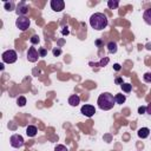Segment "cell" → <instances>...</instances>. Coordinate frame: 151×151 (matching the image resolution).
<instances>
[{"label":"cell","mask_w":151,"mask_h":151,"mask_svg":"<svg viewBox=\"0 0 151 151\" xmlns=\"http://www.w3.org/2000/svg\"><path fill=\"white\" fill-rule=\"evenodd\" d=\"M107 24H109V19H107L106 14H104L101 12H97V13L92 14L90 18V25L96 31L104 29L107 26Z\"/></svg>","instance_id":"6da1fadb"},{"label":"cell","mask_w":151,"mask_h":151,"mask_svg":"<svg viewBox=\"0 0 151 151\" xmlns=\"http://www.w3.org/2000/svg\"><path fill=\"white\" fill-rule=\"evenodd\" d=\"M97 104H98V107L100 110L109 111V110H111L116 105L114 97L110 92H103V93L99 94V97L97 99Z\"/></svg>","instance_id":"7a4b0ae2"},{"label":"cell","mask_w":151,"mask_h":151,"mask_svg":"<svg viewBox=\"0 0 151 151\" xmlns=\"http://www.w3.org/2000/svg\"><path fill=\"white\" fill-rule=\"evenodd\" d=\"M1 58H2V61H4V63L13 64V63L17 61L18 55H17V52H15L14 50H7V51H5V52L2 53Z\"/></svg>","instance_id":"3957f363"},{"label":"cell","mask_w":151,"mask_h":151,"mask_svg":"<svg viewBox=\"0 0 151 151\" xmlns=\"http://www.w3.org/2000/svg\"><path fill=\"white\" fill-rule=\"evenodd\" d=\"M9 143H11V146H12V147H14V149H20V147L24 146L25 140H24V138H22L21 134L15 133V134H12V136H11Z\"/></svg>","instance_id":"277c9868"},{"label":"cell","mask_w":151,"mask_h":151,"mask_svg":"<svg viewBox=\"0 0 151 151\" xmlns=\"http://www.w3.org/2000/svg\"><path fill=\"white\" fill-rule=\"evenodd\" d=\"M31 25V21L27 17H18V19L15 20V26L20 29V31H26Z\"/></svg>","instance_id":"5b68a950"},{"label":"cell","mask_w":151,"mask_h":151,"mask_svg":"<svg viewBox=\"0 0 151 151\" xmlns=\"http://www.w3.org/2000/svg\"><path fill=\"white\" fill-rule=\"evenodd\" d=\"M40 57L39 51L35 50V47H29L27 51V60L31 63H35L38 60V58Z\"/></svg>","instance_id":"8992f818"},{"label":"cell","mask_w":151,"mask_h":151,"mask_svg":"<svg viewBox=\"0 0 151 151\" xmlns=\"http://www.w3.org/2000/svg\"><path fill=\"white\" fill-rule=\"evenodd\" d=\"M80 112H81L84 116H86V117H92V116L96 113V109H94V106H93V105L86 104V105L81 106Z\"/></svg>","instance_id":"52a82bcc"},{"label":"cell","mask_w":151,"mask_h":151,"mask_svg":"<svg viewBox=\"0 0 151 151\" xmlns=\"http://www.w3.org/2000/svg\"><path fill=\"white\" fill-rule=\"evenodd\" d=\"M50 5H51V8L54 12H61L65 7V2L63 0H51Z\"/></svg>","instance_id":"ba28073f"},{"label":"cell","mask_w":151,"mask_h":151,"mask_svg":"<svg viewBox=\"0 0 151 151\" xmlns=\"http://www.w3.org/2000/svg\"><path fill=\"white\" fill-rule=\"evenodd\" d=\"M15 12H17L18 17H25L28 13V6L25 2H20V4H18Z\"/></svg>","instance_id":"9c48e42d"},{"label":"cell","mask_w":151,"mask_h":151,"mask_svg":"<svg viewBox=\"0 0 151 151\" xmlns=\"http://www.w3.org/2000/svg\"><path fill=\"white\" fill-rule=\"evenodd\" d=\"M79 103H80V97H79L78 94H72V96H70V98H68V104H70L71 106H78Z\"/></svg>","instance_id":"30bf717a"},{"label":"cell","mask_w":151,"mask_h":151,"mask_svg":"<svg viewBox=\"0 0 151 151\" xmlns=\"http://www.w3.org/2000/svg\"><path fill=\"white\" fill-rule=\"evenodd\" d=\"M137 134H138L139 138H143V139H144V138L149 137V134H150V129H147V127H140V129L138 130Z\"/></svg>","instance_id":"8fae6325"},{"label":"cell","mask_w":151,"mask_h":151,"mask_svg":"<svg viewBox=\"0 0 151 151\" xmlns=\"http://www.w3.org/2000/svg\"><path fill=\"white\" fill-rule=\"evenodd\" d=\"M37 132H38V129L34 125H28L26 127V133H27L28 137H34L37 134Z\"/></svg>","instance_id":"7c38bea8"},{"label":"cell","mask_w":151,"mask_h":151,"mask_svg":"<svg viewBox=\"0 0 151 151\" xmlns=\"http://www.w3.org/2000/svg\"><path fill=\"white\" fill-rule=\"evenodd\" d=\"M109 61H110V59L107 58V57H105V58H103L99 63H90V65L91 66H98V67H104V66H106L107 64H109Z\"/></svg>","instance_id":"4fadbf2b"},{"label":"cell","mask_w":151,"mask_h":151,"mask_svg":"<svg viewBox=\"0 0 151 151\" xmlns=\"http://www.w3.org/2000/svg\"><path fill=\"white\" fill-rule=\"evenodd\" d=\"M143 19L147 25H151V8L145 9L144 14H143Z\"/></svg>","instance_id":"5bb4252c"},{"label":"cell","mask_w":151,"mask_h":151,"mask_svg":"<svg viewBox=\"0 0 151 151\" xmlns=\"http://www.w3.org/2000/svg\"><path fill=\"white\" fill-rule=\"evenodd\" d=\"M106 47H107L109 53H116L117 50H118V47H117V42H116V41H110V42L107 44Z\"/></svg>","instance_id":"9a60e30c"},{"label":"cell","mask_w":151,"mask_h":151,"mask_svg":"<svg viewBox=\"0 0 151 151\" xmlns=\"http://www.w3.org/2000/svg\"><path fill=\"white\" fill-rule=\"evenodd\" d=\"M125 100H126L125 94L117 93V94L114 96V101H116V104H124V103H125Z\"/></svg>","instance_id":"2e32d148"},{"label":"cell","mask_w":151,"mask_h":151,"mask_svg":"<svg viewBox=\"0 0 151 151\" xmlns=\"http://www.w3.org/2000/svg\"><path fill=\"white\" fill-rule=\"evenodd\" d=\"M118 6H119V1L118 0H109L107 1V7L110 9H116V8H118Z\"/></svg>","instance_id":"e0dca14e"},{"label":"cell","mask_w":151,"mask_h":151,"mask_svg":"<svg viewBox=\"0 0 151 151\" xmlns=\"http://www.w3.org/2000/svg\"><path fill=\"white\" fill-rule=\"evenodd\" d=\"M4 7H5V9H6V11H9V12H11V11H13V9H14V7H15L14 1H12V0H11V1H5V2H4Z\"/></svg>","instance_id":"ac0fdd59"},{"label":"cell","mask_w":151,"mask_h":151,"mask_svg":"<svg viewBox=\"0 0 151 151\" xmlns=\"http://www.w3.org/2000/svg\"><path fill=\"white\" fill-rule=\"evenodd\" d=\"M120 87H122L123 92H125V93H130L131 90H132V85L129 84V83H123V84L120 85Z\"/></svg>","instance_id":"d6986e66"},{"label":"cell","mask_w":151,"mask_h":151,"mask_svg":"<svg viewBox=\"0 0 151 151\" xmlns=\"http://www.w3.org/2000/svg\"><path fill=\"white\" fill-rule=\"evenodd\" d=\"M17 104L19 105V106H25L26 105V98L24 97V96H20V97H18V99H17Z\"/></svg>","instance_id":"ffe728a7"},{"label":"cell","mask_w":151,"mask_h":151,"mask_svg":"<svg viewBox=\"0 0 151 151\" xmlns=\"http://www.w3.org/2000/svg\"><path fill=\"white\" fill-rule=\"evenodd\" d=\"M143 80L145 83H151V72H146L143 76Z\"/></svg>","instance_id":"44dd1931"},{"label":"cell","mask_w":151,"mask_h":151,"mask_svg":"<svg viewBox=\"0 0 151 151\" xmlns=\"http://www.w3.org/2000/svg\"><path fill=\"white\" fill-rule=\"evenodd\" d=\"M54 151H68L67 147L65 145H61V144H58L55 147H54Z\"/></svg>","instance_id":"7402d4cb"},{"label":"cell","mask_w":151,"mask_h":151,"mask_svg":"<svg viewBox=\"0 0 151 151\" xmlns=\"http://www.w3.org/2000/svg\"><path fill=\"white\" fill-rule=\"evenodd\" d=\"M52 53H53L54 57H58V55L61 54V48H60V47H54V48L52 50Z\"/></svg>","instance_id":"603a6c76"},{"label":"cell","mask_w":151,"mask_h":151,"mask_svg":"<svg viewBox=\"0 0 151 151\" xmlns=\"http://www.w3.org/2000/svg\"><path fill=\"white\" fill-rule=\"evenodd\" d=\"M29 40H31V42H32V44H38V42L40 41V39H39V37H38V35H32V38H31Z\"/></svg>","instance_id":"cb8c5ba5"},{"label":"cell","mask_w":151,"mask_h":151,"mask_svg":"<svg viewBox=\"0 0 151 151\" xmlns=\"http://www.w3.org/2000/svg\"><path fill=\"white\" fill-rule=\"evenodd\" d=\"M138 113H139V114L146 113V106H139V107H138Z\"/></svg>","instance_id":"d4e9b609"},{"label":"cell","mask_w":151,"mask_h":151,"mask_svg":"<svg viewBox=\"0 0 151 151\" xmlns=\"http://www.w3.org/2000/svg\"><path fill=\"white\" fill-rule=\"evenodd\" d=\"M39 54H40V57H45V55L47 54V52H46L45 48H40V50H39Z\"/></svg>","instance_id":"484cf974"},{"label":"cell","mask_w":151,"mask_h":151,"mask_svg":"<svg viewBox=\"0 0 151 151\" xmlns=\"http://www.w3.org/2000/svg\"><path fill=\"white\" fill-rule=\"evenodd\" d=\"M146 113L149 114V117H151V103H149V105L146 106Z\"/></svg>","instance_id":"4316f807"},{"label":"cell","mask_w":151,"mask_h":151,"mask_svg":"<svg viewBox=\"0 0 151 151\" xmlns=\"http://www.w3.org/2000/svg\"><path fill=\"white\" fill-rule=\"evenodd\" d=\"M114 81H116V84H119V85H122V84H123V79H122V78H116V80H114Z\"/></svg>","instance_id":"83f0119b"},{"label":"cell","mask_w":151,"mask_h":151,"mask_svg":"<svg viewBox=\"0 0 151 151\" xmlns=\"http://www.w3.org/2000/svg\"><path fill=\"white\" fill-rule=\"evenodd\" d=\"M113 68H114L116 71H119V70H120V65H119V64H114V65H113Z\"/></svg>","instance_id":"f1b7e54d"},{"label":"cell","mask_w":151,"mask_h":151,"mask_svg":"<svg viewBox=\"0 0 151 151\" xmlns=\"http://www.w3.org/2000/svg\"><path fill=\"white\" fill-rule=\"evenodd\" d=\"M65 29H63V34H68V29H67V27H64Z\"/></svg>","instance_id":"f546056e"},{"label":"cell","mask_w":151,"mask_h":151,"mask_svg":"<svg viewBox=\"0 0 151 151\" xmlns=\"http://www.w3.org/2000/svg\"><path fill=\"white\" fill-rule=\"evenodd\" d=\"M96 44H97V45H98V46H99V45H100V44H101V42H100V40H97V41H96Z\"/></svg>","instance_id":"4dcf8cb0"},{"label":"cell","mask_w":151,"mask_h":151,"mask_svg":"<svg viewBox=\"0 0 151 151\" xmlns=\"http://www.w3.org/2000/svg\"><path fill=\"white\" fill-rule=\"evenodd\" d=\"M0 70H4V64H0Z\"/></svg>","instance_id":"1f68e13d"}]
</instances>
